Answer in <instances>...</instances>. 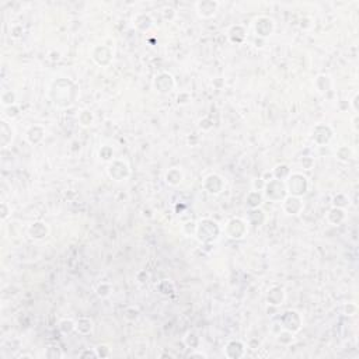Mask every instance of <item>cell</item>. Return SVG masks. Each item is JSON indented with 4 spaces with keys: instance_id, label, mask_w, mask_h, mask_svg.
Listing matches in <instances>:
<instances>
[{
    "instance_id": "obj_1",
    "label": "cell",
    "mask_w": 359,
    "mask_h": 359,
    "mask_svg": "<svg viewBox=\"0 0 359 359\" xmlns=\"http://www.w3.org/2000/svg\"><path fill=\"white\" fill-rule=\"evenodd\" d=\"M286 191L292 196H302L307 192L309 181L300 173H291L285 181Z\"/></svg>"
},
{
    "instance_id": "obj_2",
    "label": "cell",
    "mask_w": 359,
    "mask_h": 359,
    "mask_svg": "<svg viewBox=\"0 0 359 359\" xmlns=\"http://www.w3.org/2000/svg\"><path fill=\"white\" fill-rule=\"evenodd\" d=\"M195 235L201 243H212L219 236V228L211 219H204L199 225H196Z\"/></svg>"
},
{
    "instance_id": "obj_3",
    "label": "cell",
    "mask_w": 359,
    "mask_h": 359,
    "mask_svg": "<svg viewBox=\"0 0 359 359\" xmlns=\"http://www.w3.org/2000/svg\"><path fill=\"white\" fill-rule=\"evenodd\" d=\"M247 232V225L243 219H239V218H235L232 221L228 222V226H226V233L230 239H235V240H239V239H243Z\"/></svg>"
},
{
    "instance_id": "obj_4",
    "label": "cell",
    "mask_w": 359,
    "mask_h": 359,
    "mask_svg": "<svg viewBox=\"0 0 359 359\" xmlns=\"http://www.w3.org/2000/svg\"><path fill=\"white\" fill-rule=\"evenodd\" d=\"M108 174L115 181H122L129 176V167H128V164L123 163L121 160H115L108 166Z\"/></svg>"
},
{
    "instance_id": "obj_5",
    "label": "cell",
    "mask_w": 359,
    "mask_h": 359,
    "mask_svg": "<svg viewBox=\"0 0 359 359\" xmlns=\"http://www.w3.org/2000/svg\"><path fill=\"white\" fill-rule=\"evenodd\" d=\"M254 30H255V34L258 37L265 38L274 31V20H271L269 17H260L254 23Z\"/></svg>"
},
{
    "instance_id": "obj_6",
    "label": "cell",
    "mask_w": 359,
    "mask_h": 359,
    "mask_svg": "<svg viewBox=\"0 0 359 359\" xmlns=\"http://www.w3.org/2000/svg\"><path fill=\"white\" fill-rule=\"evenodd\" d=\"M204 187L209 194L218 195V194H221L222 189L225 187V181H223V179L219 177L218 174H211V176H208V177L205 179Z\"/></svg>"
},
{
    "instance_id": "obj_7",
    "label": "cell",
    "mask_w": 359,
    "mask_h": 359,
    "mask_svg": "<svg viewBox=\"0 0 359 359\" xmlns=\"http://www.w3.org/2000/svg\"><path fill=\"white\" fill-rule=\"evenodd\" d=\"M282 209L286 215H298L303 209V202L299 196H286L282 199Z\"/></svg>"
},
{
    "instance_id": "obj_8",
    "label": "cell",
    "mask_w": 359,
    "mask_h": 359,
    "mask_svg": "<svg viewBox=\"0 0 359 359\" xmlns=\"http://www.w3.org/2000/svg\"><path fill=\"white\" fill-rule=\"evenodd\" d=\"M198 14L202 18H209V17L215 16L216 10L219 7L218 1H198L195 4Z\"/></svg>"
},
{
    "instance_id": "obj_9",
    "label": "cell",
    "mask_w": 359,
    "mask_h": 359,
    "mask_svg": "<svg viewBox=\"0 0 359 359\" xmlns=\"http://www.w3.org/2000/svg\"><path fill=\"white\" fill-rule=\"evenodd\" d=\"M173 86H174V80L170 74L163 73L156 77L155 87L159 93H169V91H172Z\"/></svg>"
},
{
    "instance_id": "obj_10",
    "label": "cell",
    "mask_w": 359,
    "mask_h": 359,
    "mask_svg": "<svg viewBox=\"0 0 359 359\" xmlns=\"http://www.w3.org/2000/svg\"><path fill=\"white\" fill-rule=\"evenodd\" d=\"M28 235L35 240H42L48 235V228L44 222H34L33 225L28 228Z\"/></svg>"
},
{
    "instance_id": "obj_11",
    "label": "cell",
    "mask_w": 359,
    "mask_h": 359,
    "mask_svg": "<svg viewBox=\"0 0 359 359\" xmlns=\"http://www.w3.org/2000/svg\"><path fill=\"white\" fill-rule=\"evenodd\" d=\"M284 298H285L284 289H282V288H279V286H274V288H271V289L268 291V296H267L268 303L269 304H272V306H279V304H282V302H284Z\"/></svg>"
},
{
    "instance_id": "obj_12",
    "label": "cell",
    "mask_w": 359,
    "mask_h": 359,
    "mask_svg": "<svg viewBox=\"0 0 359 359\" xmlns=\"http://www.w3.org/2000/svg\"><path fill=\"white\" fill-rule=\"evenodd\" d=\"M166 181L170 185H179L180 182L182 181V172L180 169H177V167H173L166 174Z\"/></svg>"
},
{
    "instance_id": "obj_13",
    "label": "cell",
    "mask_w": 359,
    "mask_h": 359,
    "mask_svg": "<svg viewBox=\"0 0 359 359\" xmlns=\"http://www.w3.org/2000/svg\"><path fill=\"white\" fill-rule=\"evenodd\" d=\"M84 327H87L90 330H93V321L87 317H82L80 320L76 321V330H77L80 334L83 333V328H84Z\"/></svg>"
},
{
    "instance_id": "obj_14",
    "label": "cell",
    "mask_w": 359,
    "mask_h": 359,
    "mask_svg": "<svg viewBox=\"0 0 359 359\" xmlns=\"http://www.w3.org/2000/svg\"><path fill=\"white\" fill-rule=\"evenodd\" d=\"M60 330H62L63 333H70L72 330H76V323L70 321V320H63V321L60 323Z\"/></svg>"
},
{
    "instance_id": "obj_15",
    "label": "cell",
    "mask_w": 359,
    "mask_h": 359,
    "mask_svg": "<svg viewBox=\"0 0 359 359\" xmlns=\"http://www.w3.org/2000/svg\"><path fill=\"white\" fill-rule=\"evenodd\" d=\"M194 357H202V358H206V355L202 354V352H198V354H191V355H189V358H194Z\"/></svg>"
}]
</instances>
